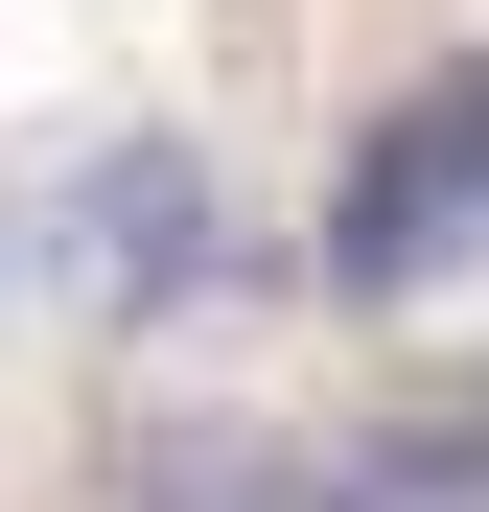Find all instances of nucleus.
Segmentation results:
<instances>
[{"label":"nucleus","mask_w":489,"mask_h":512,"mask_svg":"<svg viewBox=\"0 0 489 512\" xmlns=\"http://www.w3.org/2000/svg\"><path fill=\"white\" fill-rule=\"evenodd\" d=\"M466 233H489V70H443V94H396V117L350 140V187H326V280H350V303H420Z\"/></svg>","instance_id":"f257e3e1"},{"label":"nucleus","mask_w":489,"mask_h":512,"mask_svg":"<svg viewBox=\"0 0 489 512\" xmlns=\"http://www.w3.org/2000/svg\"><path fill=\"white\" fill-rule=\"evenodd\" d=\"M210 256H233L210 163H187V140H94V187H70V280H94L117 326H163V303H210Z\"/></svg>","instance_id":"f03ea898"},{"label":"nucleus","mask_w":489,"mask_h":512,"mask_svg":"<svg viewBox=\"0 0 489 512\" xmlns=\"http://www.w3.org/2000/svg\"><path fill=\"white\" fill-rule=\"evenodd\" d=\"M117 512H326V466L257 443V419H163V443L117 466Z\"/></svg>","instance_id":"7ed1b4c3"},{"label":"nucleus","mask_w":489,"mask_h":512,"mask_svg":"<svg viewBox=\"0 0 489 512\" xmlns=\"http://www.w3.org/2000/svg\"><path fill=\"white\" fill-rule=\"evenodd\" d=\"M326 512H489V396H420L396 443H350Z\"/></svg>","instance_id":"20e7f679"}]
</instances>
